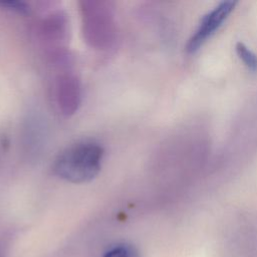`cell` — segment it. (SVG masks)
Returning a JSON list of instances; mask_svg holds the SVG:
<instances>
[{
	"label": "cell",
	"instance_id": "4",
	"mask_svg": "<svg viewBox=\"0 0 257 257\" xmlns=\"http://www.w3.org/2000/svg\"><path fill=\"white\" fill-rule=\"evenodd\" d=\"M55 98L62 114L71 115L77 111L81 103V85L73 73L67 72L57 77Z\"/></svg>",
	"mask_w": 257,
	"mask_h": 257
},
{
	"label": "cell",
	"instance_id": "6",
	"mask_svg": "<svg viewBox=\"0 0 257 257\" xmlns=\"http://www.w3.org/2000/svg\"><path fill=\"white\" fill-rule=\"evenodd\" d=\"M103 257H140L137 249L132 245L120 244L108 250Z\"/></svg>",
	"mask_w": 257,
	"mask_h": 257
},
{
	"label": "cell",
	"instance_id": "2",
	"mask_svg": "<svg viewBox=\"0 0 257 257\" xmlns=\"http://www.w3.org/2000/svg\"><path fill=\"white\" fill-rule=\"evenodd\" d=\"M82 31L86 42L97 49L109 47L115 38V24L109 4L85 1L80 7Z\"/></svg>",
	"mask_w": 257,
	"mask_h": 257
},
{
	"label": "cell",
	"instance_id": "5",
	"mask_svg": "<svg viewBox=\"0 0 257 257\" xmlns=\"http://www.w3.org/2000/svg\"><path fill=\"white\" fill-rule=\"evenodd\" d=\"M236 52L243 63L252 71H257V54L248 48L243 42H237Z\"/></svg>",
	"mask_w": 257,
	"mask_h": 257
},
{
	"label": "cell",
	"instance_id": "1",
	"mask_svg": "<svg viewBox=\"0 0 257 257\" xmlns=\"http://www.w3.org/2000/svg\"><path fill=\"white\" fill-rule=\"evenodd\" d=\"M103 150L92 141H83L63 150L53 163L54 174L73 184L91 181L100 171Z\"/></svg>",
	"mask_w": 257,
	"mask_h": 257
},
{
	"label": "cell",
	"instance_id": "7",
	"mask_svg": "<svg viewBox=\"0 0 257 257\" xmlns=\"http://www.w3.org/2000/svg\"><path fill=\"white\" fill-rule=\"evenodd\" d=\"M0 5L6 7V9H10V10H13V11H17V12H20V13H24L28 10L27 6L22 3V2H0Z\"/></svg>",
	"mask_w": 257,
	"mask_h": 257
},
{
	"label": "cell",
	"instance_id": "3",
	"mask_svg": "<svg viewBox=\"0 0 257 257\" xmlns=\"http://www.w3.org/2000/svg\"><path fill=\"white\" fill-rule=\"evenodd\" d=\"M236 5L235 1H222L203 16L194 34L189 38L186 50L195 52L222 25Z\"/></svg>",
	"mask_w": 257,
	"mask_h": 257
}]
</instances>
